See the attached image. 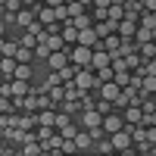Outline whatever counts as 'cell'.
Segmentation results:
<instances>
[{
  "mask_svg": "<svg viewBox=\"0 0 156 156\" xmlns=\"http://www.w3.org/2000/svg\"><path fill=\"white\" fill-rule=\"evenodd\" d=\"M69 59L75 62V66L87 69L90 59H94V47H87V44H75V47H69Z\"/></svg>",
  "mask_w": 156,
  "mask_h": 156,
  "instance_id": "cell-1",
  "label": "cell"
},
{
  "mask_svg": "<svg viewBox=\"0 0 156 156\" xmlns=\"http://www.w3.org/2000/svg\"><path fill=\"white\" fill-rule=\"evenodd\" d=\"M75 84L81 87V90H97L100 87V81H97V72L94 69H78V75H75Z\"/></svg>",
  "mask_w": 156,
  "mask_h": 156,
  "instance_id": "cell-2",
  "label": "cell"
},
{
  "mask_svg": "<svg viewBox=\"0 0 156 156\" xmlns=\"http://www.w3.org/2000/svg\"><path fill=\"white\" fill-rule=\"evenodd\" d=\"M109 140H112L115 153H125V150H131V147H134V140H131V131H128V128H122V131L109 134Z\"/></svg>",
  "mask_w": 156,
  "mask_h": 156,
  "instance_id": "cell-3",
  "label": "cell"
},
{
  "mask_svg": "<svg viewBox=\"0 0 156 156\" xmlns=\"http://www.w3.org/2000/svg\"><path fill=\"white\" fill-rule=\"evenodd\" d=\"M69 62H72V59H69V47H62V50H53V53L47 56V62H44V66L56 72V69H62V66H69Z\"/></svg>",
  "mask_w": 156,
  "mask_h": 156,
  "instance_id": "cell-4",
  "label": "cell"
},
{
  "mask_svg": "<svg viewBox=\"0 0 156 156\" xmlns=\"http://www.w3.org/2000/svg\"><path fill=\"white\" fill-rule=\"evenodd\" d=\"M103 128H106V134H115V131H122L125 128V119H122V112L119 109H112L103 115Z\"/></svg>",
  "mask_w": 156,
  "mask_h": 156,
  "instance_id": "cell-5",
  "label": "cell"
},
{
  "mask_svg": "<svg viewBox=\"0 0 156 156\" xmlns=\"http://www.w3.org/2000/svg\"><path fill=\"white\" fill-rule=\"evenodd\" d=\"M78 122H81V128H97V125H103V112H100L97 106H94V109H81Z\"/></svg>",
  "mask_w": 156,
  "mask_h": 156,
  "instance_id": "cell-6",
  "label": "cell"
},
{
  "mask_svg": "<svg viewBox=\"0 0 156 156\" xmlns=\"http://www.w3.org/2000/svg\"><path fill=\"white\" fill-rule=\"evenodd\" d=\"M37 19V6H22L19 12H16V25H19V28L25 31V28H28V25Z\"/></svg>",
  "mask_w": 156,
  "mask_h": 156,
  "instance_id": "cell-7",
  "label": "cell"
},
{
  "mask_svg": "<svg viewBox=\"0 0 156 156\" xmlns=\"http://www.w3.org/2000/svg\"><path fill=\"white\" fill-rule=\"evenodd\" d=\"M106 66H112V56H109V50H94V59H90V69H106Z\"/></svg>",
  "mask_w": 156,
  "mask_h": 156,
  "instance_id": "cell-8",
  "label": "cell"
},
{
  "mask_svg": "<svg viewBox=\"0 0 156 156\" xmlns=\"http://www.w3.org/2000/svg\"><path fill=\"white\" fill-rule=\"evenodd\" d=\"M78 44H87V47H97V44H100V34H97V28H94V25L78 31Z\"/></svg>",
  "mask_w": 156,
  "mask_h": 156,
  "instance_id": "cell-9",
  "label": "cell"
},
{
  "mask_svg": "<svg viewBox=\"0 0 156 156\" xmlns=\"http://www.w3.org/2000/svg\"><path fill=\"white\" fill-rule=\"evenodd\" d=\"M16 66H19L16 56H0V78H12L16 75Z\"/></svg>",
  "mask_w": 156,
  "mask_h": 156,
  "instance_id": "cell-10",
  "label": "cell"
},
{
  "mask_svg": "<svg viewBox=\"0 0 156 156\" xmlns=\"http://www.w3.org/2000/svg\"><path fill=\"white\" fill-rule=\"evenodd\" d=\"M122 119H125V125H137V122H144V109L140 106H125Z\"/></svg>",
  "mask_w": 156,
  "mask_h": 156,
  "instance_id": "cell-11",
  "label": "cell"
},
{
  "mask_svg": "<svg viewBox=\"0 0 156 156\" xmlns=\"http://www.w3.org/2000/svg\"><path fill=\"white\" fill-rule=\"evenodd\" d=\"M94 28H97L100 37H106L112 31H119V22H115V19H100V22H94Z\"/></svg>",
  "mask_w": 156,
  "mask_h": 156,
  "instance_id": "cell-12",
  "label": "cell"
},
{
  "mask_svg": "<svg viewBox=\"0 0 156 156\" xmlns=\"http://www.w3.org/2000/svg\"><path fill=\"white\" fill-rule=\"evenodd\" d=\"M75 144H78V153H81V150H90V147H94V137H90V131H87V128H81V131L75 134Z\"/></svg>",
  "mask_w": 156,
  "mask_h": 156,
  "instance_id": "cell-13",
  "label": "cell"
},
{
  "mask_svg": "<svg viewBox=\"0 0 156 156\" xmlns=\"http://www.w3.org/2000/svg\"><path fill=\"white\" fill-rule=\"evenodd\" d=\"M66 25H75V28L81 31V28H90V25H94V16H90V9H84L81 16H75V19H72V22H66Z\"/></svg>",
  "mask_w": 156,
  "mask_h": 156,
  "instance_id": "cell-14",
  "label": "cell"
},
{
  "mask_svg": "<svg viewBox=\"0 0 156 156\" xmlns=\"http://www.w3.org/2000/svg\"><path fill=\"white\" fill-rule=\"evenodd\" d=\"M12 78L31 81V78H34V62H19V66H16V75H12Z\"/></svg>",
  "mask_w": 156,
  "mask_h": 156,
  "instance_id": "cell-15",
  "label": "cell"
},
{
  "mask_svg": "<svg viewBox=\"0 0 156 156\" xmlns=\"http://www.w3.org/2000/svg\"><path fill=\"white\" fill-rule=\"evenodd\" d=\"M78 69H81V66H75V62H69V66H62V69H56V75H59V81H75V75H78Z\"/></svg>",
  "mask_w": 156,
  "mask_h": 156,
  "instance_id": "cell-16",
  "label": "cell"
},
{
  "mask_svg": "<svg viewBox=\"0 0 156 156\" xmlns=\"http://www.w3.org/2000/svg\"><path fill=\"white\" fill-rule=\"evenodd\" d=\"M59 34H62V41H66L69 47L78 44V28H75V25H62V31H59Z\"/></svg>",
  "mask_w": 156,
  "mask_h": 156,
  "instance_id": "cell-17",
  "label": "cell"
},
{
  "mask_svg": "<svg viewBox=\"0 0 156 156\" xmlns=\"http://www.w3.org/2000/svg\"><path fill=\"white\" fill-rule=\"evenodd\" d=\"M59 109H62V112H69V115H81V100H62V103H59Z\"/></svg>",
  "mask_w": 156,
  "mask_h": 156,
  "instance_id": "cell-18",
  "label": "cell"
},
{
  "mask_svg": "<svg viewBox=\"0 0 156 156\" xmlns=\"http://www.w3.org/2000/svg\"><path fill=\"white\" fill-rule=\"evenodd\" d=\"M78 131H81V122H75V119H69L66 125L59 128V134H62V137H75Z\"/></svg>",
  "mask_w": 156,
  "mask_h": 156,
  "instance_id": "cell-19",
  "label": "cell"
},
{
  "mask_svg": "<svg viewBox=\"0 0 156 156\" xmlns=\"http://www.w3.org/2000/svg\"><path fill=\"white\" fill-rule=\"evenodd\" d=\"M53 53V50H50L44 41H37V47H34V62H47V56Z\"/></svg>",
  "mask_w": 156,
  "mask_h": 156,
  "instance_id": "cell-20",
  "label": "cell"
},
{
  "mask_svg": "<svg viewBox=\"0 0 156 156\" xmlns=\"http://www.w3.org/2000/svg\"><path fill=\"white\" fill-rule=\"evenodd\" d=\"M19 153H25V156H37V153H44V150H41V140H28V144H22Z\"/></svg>",
  "mask_w": 156,
  "mask_h": 156,
  "instance_id": "cell-21",
  "label": "cell"
},
{
  "mask_svg": "<svg viewBox=\"0 0 156 156\" xmlns=\"http://www.w3.org/2000/svg\"><path fill=\"white\" fill-rule=\"evenodd\" d=\"M119 87H125V84H131V69H115V78H112Z\"/></svg>",
  "mask_w": 156,
  "mask_h": 156,
  "instance_id": "cell-22",
  "label": "cell"
},
{
  "mask_svg": "<svg viewBox=\"0 0 156 156\" xmlns=\"http://www.w3.org/2000/svg\"><path fill=\"white\" fill-rule=\"evenodd\" d=\"M109 19H115V22H122L125 19V3H109Z\"/></svg>",
  "mask_w": 156,
  "mask_h": 156,
  "instance_id": "cell-23",
  "label": "cell"
},
{
  "mask_svg": "<svg viewBox=\"0 0 156 156\" xmlns=\"http://www.w3.org/2000/svg\"><path fill=\"white\" fill-rule=\"evenodd\" d=\"M94 150H97V153H103V156H109V153H115V147H112V140H109V137H103V140H97V144H94Z\"/></svg>",
  "mask_w": 156,
  "mask_h": 156,
  "instance_id": "cell-24",
  "label": "cell"
},
{
  "mask_svg": "<svg viewBox=\"0 0 156 156\" xmlns=\"http://www.w3.org/2000/svg\"><path fill=\"white\" fill-rule=\"evenodd\" d=\"M156 56V41H144L140 44V59H153Z\"/></svg>",
  "mask_w": 156,
  "mask_h": 156,
  "instance_id": "cell-25",
  "label": "cell"
},
{
  "mask_svg": "<svg viewBox=\"0 0 156 156\" xmlns=\"http://www.w3.org/2000/svg\"><path fill=\"white\" fill-rule=\"evenodd\" d=\"M19 44H22V47H31V50H34V47H37V34H31L28 28H25V31H22V37H19Z\"/></svg>",
  "mask_w": 156,
  "mask_h": 156,
  "instance_id": "cell-26",
  "label": "cell"
},
{
  "mask_svg": "<svg viewBox=\"0 0 156 156\" xmlns=\"http://www.w3.org/2000/svg\"><path fill=\"white\" fill-rule=\"evenodd\" d=\"M140 62H144V59H140V50H137V53H128V56H125V66L131 69V72H134V69H140Z\"/></svg>",
  "mask_w": 156,
  "mask_h": 156,
  "instance_id": "cell-27",
  "label": "cell"
},
{
  "mask_svg": "<svg viewBox=\"0 0 156 156\" xmlns=\"http://www.w3.org/2000/svg\"><path fill=\"white\" fill-rule=\"evenodd\" d=\"M112 78H115V69H112V66L97 69V81H100V84H103V81H112Z\"/></svg>",
  "mask_w": 156,
  "mask_h": 156,
  "instance_id": "cell-28",
  "label": "cell"
},
{
  "mask_svg": "<svg viewBox=\"0 0 156 156\" xmlns=\"http://www.w3.org/2000/svg\"><path fill=\"white\" fill-rule=\"evenodd\" d=\"M25 3H22V0H6V3H0V9H3V12H19Z\"/></svg>",
  "mask_w": 156,
  "mask_h": 156,
  "instance_id": "cell-29",
  "label": "cell"
},
{
  "mask_svg": "<svg viewBox=\"0 0 156 156\" xmlns=\"http://www.w3.org/2000/svg\"><path fill=\"white\" fill-rule=\"evenodd\" d=\"M140 90H144V94H156V75H147L144 84H140Z\"/></svg>",
  "mask_w": 156,
  "mask_h": 156,
  "instance_id": "cell-30",
  "label": "cell"
},
{
  "mask_svg": "<svg viewBox=\"0 0 156 156\" xmlns=\"http://www.w3.org/2000/svg\"><path fill=\"white\" fill-rule=\"evenodd\" d=\"M6 44H9V37H6V34H0V56L6 53Z\"/></svg>",
  "mask_w": 156,
  "mask_h": 156,
  "instance_id": "cell-31",
  "label": "cell"
},
{
  "mask_svg": "<svg viewBox=\"0 0 156 156\" xmlns=\"http://www.w3.org/2000/svg\"><path fill=\"white\" fill-rule=\"evenodd\" d=\"M147 140H150V144H156V125H153V128H147Z\"/></svg>",
  "mask_w": 156,
  "mask_h": 156,
  "instance_id": "cell-32",
  "label": "cell"
},
{
  "mask_svg": "<svg viewBox=\"0 0 156 156\" xmlns=\"http://www.w3.org/2000/svg\"><path fill=\"white\" fill-rule=\"evenodd\" d=\"M6 28H9V22H6V19H0V34H6Z\"/></svg>",
  "mask_w": 156,
  "mask_h": 156,
  "instance_id": "cell-33",
  "label": "cell"
},
{
  "mask_svg": "<svg viewBox=\"0 0 156 156\" xmlns=\"http://www.w3.org/2000/svg\"><path fill=\"white\" fill-rule=\"evenodd\" d=\"M109 3L112 0H94V6H106V9H109Z\"/></svg>",
  "mask_w": 156,
  "mask_h": 156,
  "instance_id": "cell-34",
  "label": "cell"
},
{
  "mask_svg": "<svg viewBox=\"0 0 156 156\" xmlns=\"http://www.w3.org/2000/svg\"><path fill=\"white\" fill-rule=\"evenodd\" d=\"M144 6L147 9H156V0H144Z\"/></svg>",
  "mask_w": 156,
  "mask_h": 156,
  "instance_id": "cell-35",
  "label": "cell"
},
{
  "mask_svg": "<svg viewBox=\"0 0 156 156\" xmlns=\"http://www.w3.org/2000/svg\"><path fill=\"white\" fill-rule=\"evenodd\" d=\"M22 3H25V6H37V3H41V0H22Z\"/></svg>",
  "mask_w": 156,
  "mask_h": 156,
  "instance_id": "cell-36",
  "label": "cell"
},
{
  "mask_svg": "<svg viewBox=\"0 0 156 156\" xmlns=\"http://www.w3.org/2000/svg\"><path fill=\"white\" fill-rule=\"evenodd\" d=\"M153 41H156V25H153Z\"/></svg>",
  "mask_w": 156,
  "mask_h": 156,
  "instance_id": "cell-37",
  "label": "cell"
},
{
  "mask_svg": "<svg viewBox=\"0 0 156 156\" xmlns=\"http://www.w3.org/2000/svg\"><path fill=\"white\" fill-rule=\"evenodd\" d=\"M0 3H6V0H0Z\"/></svg>",
  "mask_w": 156,
  "mask_h": 156,
  "instance_id": "cell-38",
  "label": "cell"
}]
</instances>
